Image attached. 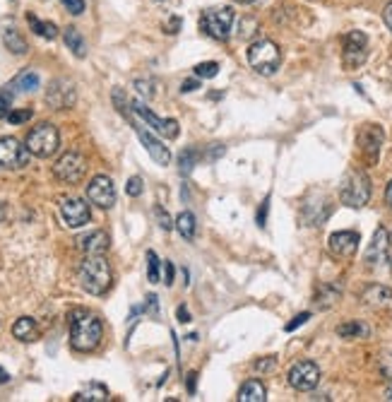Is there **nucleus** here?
Wrapping results in <instances>:
<instances>
[{
  "label": "nucleus",
  "instance_id": "obj_1",
  "mask_svg": "<svg viewBox=\"0 0 392 402\" xmlns=\"http://www.w3.org/2000/svg\"><path fill=\"white\" fill-rule=\"evenodd\" d=\"M104 323L92 313L77 311L70 320V347L75 352H94L102 344Z\"/></svg>",
  "mask_w": 392,
  "mask_h": 402
},
{
  "label": "nucleus",
  "instance_id": "obj_2",
  "mask_svg": "<svg viewBox=\"0 0 392 402\" xmlns=\"http://www.w3.org/2000/svg\"><path fill=\"white\" fill-rule=\"evenodd\" d=\"M77 280H80L82 290L92 297H104L111 290V282H114V273H111V265L104 256H85V260L77 268Z\"/></svg>",
  "mask_w": 392,
  "mask_h": 402
},
{
  "label": "nucleus",
  "instance_id": "obj_3",
  "mask_svg": "<svg viewBox=\"0 0 392 402\" xmlns=\"http://www.w3.org/2000/svg\"><path fill=\"white\" fill-rule=\"evenodd\" d=\"M248 65L260 75L270 77L282 65V51L270 39H257L248 46Z\"/></svg>",
  "mask_w": 392,
  "mask_h": 402
},
{
  "label": "nucleus",
  "instance_id": "obj_4",
  "mask_svg": "<svg viewBox=\"0 0 392 402\" xmlns=\"http://www.w3.org/2000/svg\"><path fill=\"white\" fill-rule=\"evenodd\" d=\"M339 200L344 202L346 207H363L368 200H371V179H368L366 171H349L344 176L339 186Z\"/></svg>",
  "mask_w": 392,
  "mask_h": 402
},
{
  "label": "nucleus",
  "instance_id": "obj_5",
  "mask_svg": "<svg viewBox=\"0 0 392 402\" xmlns=\"http://www.w3.org/2000/svg\"><path fill=\"white\" fill-rule=\"evenodd\" d=\"M27 150L32 152L39 160H48L58 152L60 147V135H58V128L53 123H41L27 135Z\"/></svg>",
  "mask_w": 392,
  "mask_h": 402
},
{
  "label": "nucleus",
  "instance_id": "obj_6",
  "mask_svg": "<svg viewBox=\"0 0 392 402\" xmlns=\"http://www.w3.org/2000/svg\"><path fill=\"white\" fill-rule=\"evenodd\" d=\"M234 8L224 5V8H212L200 17V30L215 41H227L234 27Z\"/></svg>",
  "mask_w": 392,
  "mask_h": 402
},
{
  "label": "nucleus",
  "instance_id": "obj_7",
  "mask_svg": "<svg viewBox=\"0 0 392 402\" xmlns=\"http://www.w3.org/2000/svg\"><path fill=\"white\" fill-rule=\"evenodd\" d=\"M133 106V113L140 118L142 123H147V128H152L154 133L164 135V138L169 140H176L178 135H181V128H178V121H173V118H159L152 109H147V104L144 101H130Z\"/></svg>",
  "mask_w": 392,
  "mask_h": 402
},
{
  "label": "nucleus",
  "instance_id": "obj_8",
  "mask_svg": "<svg viewBox=\"0 0 392 402\" xmlns=\"http://www.w3.org/2000/svg\"><path fill=\"white\" fill-rule=\"evenodd\" d=\"M87 174V160L80 152H65L58 162L53 164V176L63 183H80Z\"/></svg>",
  "mask_w": 392,
  "mask_h": 402
},
{
  "label": "nucleus",
  "instance_id": "obj_9",
  "mask_svg": "<svg viewBox=\"0 0 392 402\" xmlns=\"http://www.w3.org/2000/svg\"><path fill=\"white\" fill-rule=\"evenodd\" d=\"M287 381L299 393H308V390L318 388V383H320V369H318L316 361H296L287 373Z\"/></svg>",
  "mask_w": 392,
  "mask_h": 402
},
{
  "label": "nucleus",
  "instance_id": "obj_10",
  "mask_svg": "<svg viewBox=\"0 0 392 402\" xmlns=\"http://www.w3.org/2000/svg\"><path fill=\"white\" fill-rule=\"evenodd\" d=\"M32 152L15 138H0V171H15L29 164Z\"/></svg>",
  "mask_w": 392,
  "mask_h": 402
},
{
  "label": "nucleus",
  "instance_id": "obj_11",
  "mask_svg": "<svg viewBox=\"0 0 392 402\" xmlns=\"http://www.w3.org/2000/svg\"><path fill=\"white\" fill-rule=\"evenodd\" d=\"M368 58V39L363 32H349L344 37V51H342V60H344V67L349 70H356L366 63Z\"/></svg>",
  "mask_w": 392,
  "mask_h": 402
},
{
  "label": "nucleus",
  "instance_id": "obj_12",
  "mask_svg": "<svg viewBox=\"0 0 392 402\" xmlns=\"http://www.w3.org/2000/svg\"><path fill=\"white\" fill-rule=\"evenodd\" d=\"M383 143H385V133L380 126L368 123V126L361 128V133H358V150H361V157L366 160L368 167H373V164L378 162Z\"/></svg>",
  "mask_w": 392,
  "mask_h": 402
},
{
  "label": "nucleus",
  "instance_id": "obj_13",
  "mask_svg": "<svg viewBox=\"0 0 392 402\" xmlns=\"http://www.w3.org/2000/svg\"><path fill=\"white\" fill-rule=\"evenodd\" d=\"M87 200L92 202V205L102 207V209H111L116 205V186L114 181L109 176H104V174H99V176H94L89 181L87 186Z\"/></svg>",
  "mask_w": 392,
  "mask_h": 402
},
{
  "label": "nucleus",
  "instance_id": "obj_14",
  "mask_svg": "<svg viewBox=\"0 0 392 402\" xmlns=\"http://www.w3.org/2000/svg\"><path fill=\"white\" fill-rule=\"evenodd\" d=\"M60 217H63L65 226L80 229V226H85L92 219V212H89L87 202L80 200V197H63L60 200Z\"/></svg>",
  "mask_w": 392,
  "mask_h": 402
},
{
  "label": "nucleus",
  "instance_id": "obj_15",
  "mask_svg": "<svg viewBox=\"0 0 392 402\" xmlns=\"http://www.w3.org/2000/svg\"><path fill=\"white\" fill-rule=\"evenodd\" d=\"M46 104L55 111H65L75 104V84L70 80H53L46 89Z\"/></svg>",
  "mask_w": 392,
  "mask_h": 402
},
{
  "label": "nucleus",
  "instance_id": "obj_16",
  "mask_svg": "<svg viewBox=\"0 0 392 402\" xmlns=\"http://www.w3.org/2000/svg\"><path fill=\"white\" fill-rule=\"evenodd\" d=\"M358 234L356 231H334L332 236H330L327 246H330V253H332L334 258L339 260H349L356 256L358 251Z\"/></svg>",
  "mask_w": 392,
  "mask_h": 402
},
{
  "label": "nucleus",
  "instance_id": "obj_17",
  "mask_svg": "<svg viewBox=\"0 0 392 402\" xmlns=\"http://www.w3.org/2000/svg\"><path fill=\"white\" fill-rule=\"evenodd\" d=\"M388 253H390V239H388V231L383 226H378L373 234V241L366 251V263L368 268H378L388 260Z\"/></svg>",
  "mask_w": 392,
  "mask_h": 402
},
{
  "label": "nucleus",
  "instance_id": "obj_18",
  "mask_svg": "<svg viewBox=\"0 0 392 402\" xmlns=\"http://www.w3.org/2000/svg\"><path fill=\"white\" fill-rule=\"evenodd\" d=\"M77 243H80L85 256H104L106 248H109V236H106V231H92V234L82 236Z\"/></svg>",
  "mask_w": 392,
  "mask_h": 402
},
{
  "label": "nucleus",
  "instance_id": "obj_19",
  "mask_svg": "<svg viewBox=\"0 0 392 402\" xmlns=\"http://www.w3.org/2000/svg\"><path fill=\"white\" fill-rule=\"evenodd\" d=\"M109 400V390L102 383H87L82 390H77L75 395H72V402H106Z\"/></svg>",
  "mask_w": 392,
  "mask_h": 402
},
{
  "label": "nucleus",
  "instance_id": "obj_20",
  "mask_svg": "<svg viewBox=\"0 0 392 402\" xmlns=\"http://www.w3.org/2000/svg\"><path fill=\"white\" fill-rule=\"evenodd\" d=\"M265 400H267V390L257 378L245 381L238 390V402H265Z\"/></svg>",
  "mask_w": 392,
  "mask_h": 402
},
{
  "label": "nucleus",
  "instance_id": "obj_21",
  "mask_svg": "<svg viewBox=\"0 0 392 402\" xmlns=\"http://www.w3.org/2000/svg\"><path fill=\"white\" fill-rule=\"evenodd\" d=\"M13 335L20 339V342H34L39 337V328H36V320L29 318V316H22V318L15 320L13 325Z\"/></svg>",
  "mask_w": 392,
  "mask_h": 402
},
{
  "label": "nucleus",
  "instance_id": "obj_22",
  "mask_svg": "<svg viewBox=\"0 0 392 402\" xmlns=\"http://www.w3.org/2000/svg\"><path fill=\"white\" fill-rule=\"evenodd\" d=\"M363 304L366 306H385L392 299V290H388V287H383V285H371L366 292H363Z\"/></svg>",
  "mask_w": 392,
  "mask_h": 402
},
{
  "label": "nucleus",
  "instance_id": "obj_23",
  "mask_svg": "<svg viewBox=\"0 0 392 402\" xmlns=\"http://www.w3.org/2000/svg\"><path fill=\"white\" fill-rule=\"evenodd\" d=\"M39 82H41V80H39V75L34 70H22L20 75L10 82V89L27 94V92H34V89H39Z\"/></svg>",
  "mask_w": 392,
  "mask_h": 402
},
{
  "label": "nucleus",
  "instance_id": "obj_24",
  "mask_svg": "<svg viewBox=\"0 0 392 402\" xmlns=\"http://www.w3.org/2000/svg\"><path fill=\"white\" fill-rule=\"evenodd\" d=\"M63 41H65V46H68L72 53L77 56V58H85V56H87L85 37H82V34L77 32L75 27H68V30L63 32Z\"/></svg>",
  "mask_w": 392,
  "mask_h": 402
},
{
  "label": "nucleus",
  "instance_id": "obj_25",
  "mask_svg": "<svg viewBox=\"0 0 392 402\" xmlns=\"http://www.w3.org/2000/svg\"><path fill=\"white\" fill-rule=\"evenodd\" d=\"M27 22H29V27H32V32L36 34V37H41V39H55L58 37V27L53 25V22H43V20H39L36 15H27Z\"/></svg>",
  "mask_w": 392,
  "mask_h": 402
},
{
  "label": "nucleus",
  "instance_id": "obj_26",
  "mask_svg": "<svg viewBox=\"0 0 392 402\" xmlns=\"http://www.w3.org/2000/svg\"><path fill=\"white\" fill-rule=\"evenodd\" d=\"M3 41L5 46H8V51H13L15 56H25L27 51H29L27 41L22 39V34L18 30H13V27H8V30L3 32Z\"/></svg>",
  "mask_w": 392,
  "mask_h": 402
},
{
  "label": "nucleus",
  "instance_id": "obj_27",
  "mask_svg": "<svg viewBox=\"0 0 392 402\" xmlns=\"http://www.w3.org/2000/svg\"><path fill=\"white\" fill-rule=\"evenodd\" d=\"M173 226H176V231L183 236L186 241H193L195 239V229H198V224H195V217L193 212H181L176 217V222H173Z\"/></svg>",
  "mask_w": 392,
  "mask_h": 402
},
{
  "label": "nucleus",
  "instance_id": "obj_28",
  "mask_svg": "<svg viewBox=\"0 0 392 402\" xmlns=\"http://www.w3.org/2000/svg\"><path fill=\"white\" fill-rule=\"evenodd\" d=\"M337 335L346 337V339H358V337H366L368 335V325L361 320H349V323H342L337 328Z\"/></svg>",
  "mask_w": 392,
  "mask_h": 402
},
{
  "label": "nucleus",
  "instance_id": "obj_29",
  "mask_svg": "<svg viewBox=\"0 0 392 402\" xmlns=\"http://www.w3.org/2000/svg\"><path fill=\"white\" fill-rule=\"evenodd\" d=\"M198 160H200V152L195 150V147H188V150H183L181 155H178V171H181L183 176H188V174L195 169Z\"/></svg>",
  "mask_w": 392,
  "mask_h": 402
},
{
  "label": "nucleus",
  "instance_id": "obj_30",
  "mask_svg": "<svg viewBox=\"0 0 392 402\" xmlns=\"http://www.w3.org/2000/svg\"><path fill=\"white\" fill-rule=\"evenodd\" d=\"M339 294L342 292L334 285H325V287H320V292H318L316 304L320 306V309H330V306H332L339 299Z\"/></svg>",
  "mask_w": 392,
  "mask_h": 402
},
{
  "label": "nucleus",
  "instance_id": "obj_31",
  "mask_svg": "<svg viewBox=\"0 0 392 402\" xmlns=\"http://www.w3.org/2000/svg\"><path fill=\"white\" fill-rule=\"evenodd\" d=\"M217 72H219V63H215V60L195 65V77H200V80H212V77H217Z\"/></svg>",
  "mask_w": 392,
  "mask_h": 402
},
{
  "label": "nucleus",
  "instance_id": "obj_32",
  "mask_svg": "<svg viewBox=\"0 0 392 402\" xmlns=\"http://www.w3.org/2000/svg\"><path fill=\"white\" fill-rule=\"evenodd\" d=\"M159 258L154 251H147V280L149 282H159Z\"/></svg>",
  "mask_w": 392,
  "mask_h": 402
},
{
  "label": "nucleus",
  "instance_id": "obj_33",
  "mask_svg": "<svg viewBox=\"0 0 392 402\" xmlns=\"http://www.w3.org/2000/svg\"><path fill=\"white\" fill-rule=\"evenodd\" d=\"M32 116H34V111H32V109L10 111V113H8V123H13V126H20V123H27V121H29Z\"/></svg>",
  "mask_w": 392,
  "mask_h": 402
},
{
  "label": "nucleus",
  "instance_id": "obj_34",
  "mask_svg": "<svg viewBox=\"0 0 392 402\" xmlns=\"http://www.w3.org/2000/svg\"><path fill=\"white\" fill-rule=\"evenodd\" d=\"M154 217H156V222H159V226H161V229H164V231L173 229V222H171L169 212H166L164 207H159V205H156V207H154Z\"/></svg>",
  "mask_w": 392,
  "mask_h": 402
},
{
  "label": "nucleus",
  "instance_id": "obj_35",
  "mask_svg": "<svg viewBox=\"0 0 392 402\" xmlns=\"http://www.w3.org/2000/svg\"><path fill=\"white\" fill-rule=\"evenodd\" d=\"M142 179L140 176H133V179H128V183H126V193L130 195V197H140L142 195Z\"/></svg>",
  "mask_w": 392,
  "mask_h": 402
},
{
  "label": "nucleus",
  "instance_id": "obj_36",
  "mask_svg": "<svg viewBox=\"0 0 392 402\" xmlns=\"http://www.w3.org/2000/svg\"><path fill=\"white\" fill-rule=\"evenodd\" d=\"M60 3H63V8L68 10L70 15H82L85 13V0H60Z\"/></svg>",
  "mask_w": 392,
  "mask_h": 402
},
{
  "label": "nucleus",
  "instance_id": "obj_37",
  "mask_svg": "<svg viewBox=\"0 0 392 402\" xmlns=\"http://www.w3.org/2000/svg\"><path fill=\"white\" fill-rule=\"evenodd\" d=\"M10 106H13V92H0V118H8Z\"/></svg>",
  "mask_w": 392,
  "mask_h": 402
},
{
  "label": "nucleus",
  "instance_id": "obj_38",
  "mask_svg": "<svg viewBox=\"0 0 392 402\" xmlns=\"http://www.w3.org/2000/svg\"><path fill=\"white\" fill-rule=\"evenodd\" d=\"M274 366H277V359H274V356H265V359H257L255 361V371H272Z\"/></svg>",
  "mask_w": 392,
  "mask_h": 402
},
{
  "label": "nucleus",
  "instance_id": "obj_39",
  "mask_svg": "<svg viewBox=\"0 0 392 402\" xmlns=\"http://www.w3.org/2000/svg\"><path fill=\"white\" fill-rule=\"evenodd\" d=\"M135 87H137V92H140V94H142V97H144V99H152V97H154V89H152V87H154V84H152V82H144V80H137V82H135Z\"/></svg>",
  "mask_w": 392,
  "mask_h": 402
},
{
  "label": "nucleus",
  "instance_id": "obj_40",
  "mask_svg": "<svg viewBox=\"0 0 392 402\" xmlns=\"http://www.w3.org/2000/svg\"><path fill=\"white\" fill-rule=\"evenodd\" d=\"M267 209H270V195H267L265 200H262L260 209H257V224H260V226L267 224Z\"/></svg>",
  "mask_w": 392,
  "mask_h": 402
},
{
  "label": "nucleus",
  "instance_id": "obj_41",
  "mask_svg": "<svg viewBox=\"0 0 392 402\" xmlns=\"http://www.w3.org/2000/svg\"><path fill=\"white\" fill-rule=\"evenodd\" d=\"M308 318H311V313H308V311H304V313H299V316H296L294 320H291V323H287V332L296 330V328H299V325H304V323H306Z\"/></svg>",
  "mask_w": 392,
  "mask_h": 402
},
{
  "label": "nucleus",
  "instance_id": "obj_42",
  "mask_svg": "<svg viewBox=\"0 0 392 402\" xmlns=\"http://www.w3.org/2000/svg\"><path fill=\"white\" fill-rule=\"evenodd\" d=\"M166 34H178L181 32V17H169V22L164 25Z\"/></svg>",
  "mask_w": 392,
  "mask_h": 402
},
{
  "label": "nucleus",
  "instance_id": "obj_43",
  "mask_svg": "<svg viewBox=\"0 0 392 402\" xmlns=\"http://www.w3.org/2000/svg\"><path fill=\"white\" fill-rule=\"evenodd\" d=\"M173 273H176V270H173V263H169V260H166V263H164V285H166V287L173 285Z\"/></svg>",
  "mask_w": 392,
  "mask_h": 402
},
{
  "label": "nucleus",
  "instance_id": "obj_44",
  "mask_svg": "<svg viewBox=\"0 0 392 402\" xmlns=\"http://www.w3.org/2000/svg\"><path fill=\"white\" fill-rule=\"evenodd\" d=\"M198 87H200V77H198V80H186V82L181 84V92L183 94H186V92H195Z\"/></svg>",
  "mask_w": 392,
  "mask_h": 402
},
{
  "label": "nucleus",
  "instance_id": "obj_45",
  "mask_svg": "<svg viewBox=\"0 0 392 402\" xmlns=\"http://www.w3.org/2000/svg\"><path fill=\"white\" fill-rule=\"evenodd\" d=\"M383 20H385V25H388V30L392 32V0L388 5H385V10H383Z\"/></svg>",
  "mask_w": 392,
  "mask_h": 402
},
{
  "label": "nucleus",
  "instance_id": "obj_46",
  "mask_svg": "<svg viewBox=\"0 0 392 402\" xmlns=\"http://www.w3.org/2000/svg\"><path fill=\"white\" fill-rule=\"evenodd\" d=\"M176 316H178V320H181V323H190V313H188L186 306H178V309H176Z\"/></svg>",
  "mask_w": 392,
  "mask_h": 402
},
{
  "label": "nucleus",
  "instance_id": "obj_47",
  "mask_svg": "<svg viewBox=\"0 0 392 402\" xmlns=\"http://www.w3.org/2000/svg\"><path fill=\"white\" fill-rule=\"evenodd\" d=\"M195 381H198V373L190 371L188 373V393H195Z\"/></svg>",
  "mask_w": 392,
  "mask_h": 402
},
{
  "label": "nucleus",
  "instance_id": "obj_48",
  "mask_svg": "<svg viewBox=\"0 0 392 402\" xmlns=\"http://www.w3.org/2000/svg\"><path fill=\"white\" fill-rule=\"evenodd\" d=\"M10 381V373L3 369V366H0V386H5V383Z\"/></svg>",
  "mask_w": 392,
  "mask_h": 402
},
{
  "label": "nucleus",
  "instance_id": "obj_49",
  "mask_svg": "<svg viewBox=\"0 0 392 402\" xmlns=\"http://www.w3.org/2000/svg\"><path fill=\"white\" fill-rule=\"evenodd\" d=\"M385 200H388V205L392 207V181L388 183V188H385Z\"/></svg>",
  "mask_w": 392,
  "mask_h": 402
},
{
  "label": "nucleus",
  "instance_id": "obj_50",
  "mask_svg": "<svg viewBox=\"0 0 392 402\" xmlns=\"http://www.w3.org/2000/svg\"><path fill=\"white\" fill-rule=\"evenodd\" d=\"M5 214H8V209H5V205H3V202H0V222H3V219H5Z\"/></svg>",
  "mask_w": 392,
  "mask_h": 402
},
{
  "label": "nucleus",
  "instance_id": "obj_51",
  "mask_svg": "<svg viewBox=\"0 0 392 402\" xmlns=\"http://www.w3.org/2000/svg\"><path fill=\"white\" fill-rule=\"evenodd\" d=\"M385 400H390V402H392V383L388 386V390H385Z\"/></svg>",
  "mask_w": 392,
  "mask_h": 402
},
{
  "label": "nucleus",
  "instance_id": "obj_52",
  "mask_svg": "<svg viewBox=\"0 0 392 402\" xmlns=\"http://www.w3.org/2000/svg\"><path fill=\"white\" fill-rule=\"evenodd\" d=\"M385 373H388V376H392V366H385Z\"/></svg>",
  "mask_w": 392,
  "mask_h": 402
},
{
  "label": "nucleus",
  "instance_id": "obj_53",
  "mask_svg": "<svg viewBox=\"0 0 392 402\" xmlns=\"http://www.w3.org/2000/svg\"><path fill=\"white\" fill-rule=\"evenodd\" d=\"M236 3H253V0H236Z\"/></svg>",
  "mask_w": 392,
  "mask_h": 402
}]
</instances>
